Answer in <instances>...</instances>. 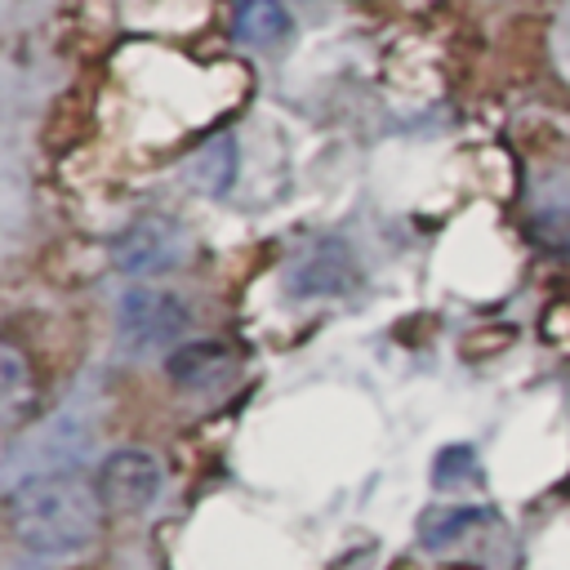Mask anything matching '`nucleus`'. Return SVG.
<instances>
[{
    "mask_svg": "<svg viewBox=\"0 0 570 570\" xmlns=\"http://www.w3.org/2000/svg\"><path fill=\"white\" fill-rule=\"evenodd\" d=\"M102 494L76 472H40L4 494L9 539L31 557H71L102 530Z\"/></svg>",
    "mask_w": 570,
    "mask_h": 570,
    "instance_id": "1",
    "label": "nucleus"
},
{
    "mask_svg": "<svg viewBox=\"0 0 570 570\" xmlns=\"http://www.w3.org/2000/svg\"><path fill=\"white\" fill-rule=\"evenodd\" d=\"M187 254V236L174 218L165 214H142L134 218L116 240H111V263L129 276H156L169 272L174 263H183Z\"/></svg>",
    "mask_w": 570,
    "mask_h": 570,
    "instance_id": "2",
    "label": "nucleus"
},
{
    "mask_svg": "<svg viewBox=\"0 0 570 570\" xmlns=\"http://www.w3.org/2000/svg\"><path fill=\"white\" fill-rule=\"evenodd\" d=\"M183 330H187V303L183 298L151 289V285H138L120 298V338L134 352H147V347L174 352Z\"/></svg>",
    "mask_w": 570,
    "mask_h": 570,
    "instance_id": "3",
    "label": "nucleus"
},
{
    "mask_svg": "<svg viewBox=\"0 0 570 570\" xmlns=\"http://www.w3.org/2000/svg\"><path fill=\"white\" fill-rule=\"evenodd\" d=\"M98 494L116 512H142L160 494V463L147 450H111L98 468Z\"/></svg>",
    "mask_w": 570,
    "mask_h": 570,
    "instance_id": "4",
    "label": "nucleus"
},
{
    "mask_svg": "<svg viewBox=\"0 0 570 570\" xmlns=\"http://www.w3.org/2000/svg\"><path fill=\"white\" fill-rule=\"evenodd\" d=\"M352 281H356V267H352L347 249L338 240H321L298 258V267L289 276V289L298 298H312V294H343Z\"/></svg>",
    "mask_w": 570,
    "mask_h": 570,
    "instance_id": "5",
    "label": "nucleus"
},
{
    "mask_svg": "<svg viewBox=\"0 0 570 570\" xmlns=\"http://www.w3.org/2000/svg\"><path fill=\"white\" fill-rule=\"evenodd\" d=\"M165 374L183 392H209L214 383H223L232 374V356L223 343H178L165 356Z\"/></svg>",
    "mask_w": 570,
    "mask_h": 570,
    "instance_id": "6",
    "label": "nucleus"
},
{
    "mask_svg": "<svg viewBox=\"0 0 570 570\" xmlns=\"http://www.w3.org/2000/svg\"><path fill=\"white\" fill-rule=\"evenodd\" d=\"M232 31L249 49H272L289 36V13L281 0H236L232 9Z\"/></svg>",
    "mask_w": 570,
    "mask_h": 570,
    "instance_id": "7",
    "label": "nucleus"
},
{
    "mask_svg": "<svg viewBox=\"0 0 570 570\" xmlns=\"http://www.w3.org/2000/svg\"><path fill=\"white\" fill-rule=\"evenodd\" d=\"M187 178L205 196H227V187L236 178V142L232 138H209L205 147H196L191 160H187Z\"/></svg>",
    "mask_w": 570,
    "mask_h": 570,
    "instance_id": "8",
    "label": "nucleus"
},
{
    "mask_svg": "<svg viewBox=\"0 0 570 570\" xmlns=\"http://www.w3.org/2000/svg\"><path fill=\"white\" fill-rule=\"evenodd\" d=\"M36 401V387H31V370L22 361V352L13 343L0 347V410H4V428H22L27 410Z\"/></svg>",
    "mask_w": 570,
    "mask_h": 570,
    "instance_id": "9",
    "label": "nucleus"
},
{
    "mask_svg": "<svg viewBox=\"0 0 570 570\" xmlns=\"http://www.w3.org/2000/svg\"><path fill=\"white\" fill-rule=\"evenodd\" d=\"M530 236H534L548 254H570V205L539 209V214L530 218Z\"/></svg>",
    "mask_w": 570,
    "mask_h": 570,
    "instance_id": "10",
    "label": "nucleus"
}]
</instances>
